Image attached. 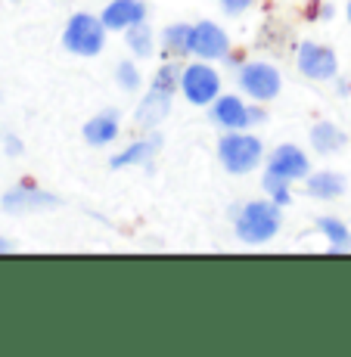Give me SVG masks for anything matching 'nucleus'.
I'll list each match as a JSON object with an SVG mask.
<instances>
[{"label": "nucleus", "instance_id": "nucleus-1", "mask_svg": "<svg viewBox=\"0 0 351 357\" xmlns=\"http://www.w3.org/2000/svg\"><path fill=\"white\" fill-rule=\"evenodd\" d=\"M280 230L277 202H249L237 218V233L246 243H264Z\"/></svg>", "mask_w": 351, "mask_h": 357}, {"label": "nucleus", "instance_id": "nucleus-2", "mask_svg": "<svg viewBox=\"0 0 351 357\" xmlns=\"http://www.w3.org/2000/svg\"><path fill=\"white\" fill-rule=\"evenodd\" d=\"M66 50L78 53V56H96L106 44V34H103L100 19L87 16V13H78V16L68 19L66 34H63Z\"/></svg>", "mask_w": 351, "mask_h": 357}, {"label": "nucleus", "instance_id": "nucleus-3", "mask_svg": "<svg viewBox=\"0 0 351 357\" xmlns=\"http://www.w3.org/2000/svg\"><path fill=\"white\" fill-rule=\"evenodd\" d=\"M218 155H221L224 168L233 174H249L261 162V140L249 134H227L218 143Z\"/></svg>", "mask_w": 351, "mask_h": 357}, {"label": "nucleus", "instance_id": "nucleus-4", "mask_svg": "<svg viewBox=\"0 0 351 357\" xmlns=\"http://www.w3.org/2000/svg\"><path fill=\"white\" fill-rule=\"evenodd\" d=\"M181 87H184V93H187V100L193 106H205V102H211L218 97L221 81H218V75L211 72L209 66H190L181 78Z\"/></svg>", "mask_w": 351, "mask_h": 357}, {"label": "nucleus", "instance_id": "nucleus-5", "mask_svg": "<svg viewBox=\"0 0 351 357\" xmlns=\"http://www.w3.org/2000/svg\"><path fill=\"white\" fill-rule=\"evenodd\" d=\"M239 81H243V91L255 100H271L280 93V72L274 66H264V63L246 66Z\"/></svg>", "mask_w": 351, "mask_h": 357}, {"label": "nucleus", "instance_id": "nucleus-6", "mask_svg": "<svg viewBox=\"0 0 351 357\" xmlns=\"http://www.w3.org/2000/svg\"><path fill=\"white\" fill-rule=\"evenodd\" d=\"M299 68L314 81H327L336 75V53L320 44H301L299 47Z\"/></svg>", "mask_w": 351, "mask_h": 357}, {"label": "nucleus", "instance_id": "nucleus-7", "mask_svg": "<svg viewBox=\"0 0 351 357\" xmlns=\"http://www.w3.org/2000/svg\"><path fill=\"white\" fill-rule=\"evenodd\" d=\"M190 50L202 59H218L227 53V34L215 22H199V25H193Z\"/></svg>", "mask_w": 351, "mask_h": 357}, {"label": "nucleus", "instance_id": "nucleus-8", "mask_svg": "<svg viewBox=\"0 0 351 357\" xmlns=\"http://www.w3.org/2000/svg\"><path fill=\"white\" fill-rule=\"evenodd\" d=\"M267 171H274V174L286 177V181H299V177L308 174V159L305 153H301L299 146H277L271 155V162H267Z\"/></svg>", "mask_w": 351, "mask_h": 357}, {"label": "nucleus", "instance_id": "nucleus-9", "mask_svg": "<svg viewBox=\"0 0 351 357\" xmlns=\"http://www.w3.org/2000/svg\"><path fill=\"white\" fill-rule=\"evenodd\" d=\"M53 205H59V196H50L34 187H16L3 196L6 211H44V208H53Z\"/></svg>", "mask_w": 351, "mask_h": 357}, {"label": "nucleus", "instance_id": "nucleus-10", "mask_svg": "<svg viewBox=\"0 0 351 357\" xmlns=\"http://www.w3.org/2000/svg\"><path fill=\"white\" fill-rule=\"evenodd\" d=\"M147 16V6L140 0H112V3L103 10V25L106 29H130V25L143 22Z\"/></svg>", "mask_w": 351, "mask_h": 357}, {"label": "nucleus", "instance_id": "nucleus-11", "mask_svg": "<svg viewBox=\"0 0 351 357\" xmlns=\"http://www.w3.org/2000/svg\"><path fill=\"white\" fill-rule=\"evenodd\" d=\"M171 97H174V93L159 91V87H149V93H147V97H143L140 109H137V125H143V128H153V125H159L162 119H168Z\"/></svg>", "mask_w": 351, "mask_h": 357}, {"label": "nucleus", "instance_id": "nucleus-12", "mask_svg": "<svg viewBox=\"0 0 351 357\" xmlns=\"http://www.w3.org/2000/svg\"><path fill=\"white\" fill-rule=\"evenodd\" d=\"M211 115H215V121L224 128H246L249 121H255V112H249L237 97H221L215 102V112Z\"/></svg>", "mask_w": 351, "mask_h": 357}, {"label": "nucleus", "instance_id": "nucleus-13", "mask_svg": "<svg viewBox=\"0 0 351 357\" xmlns=\"http://www.w3.org/2000/svg\"><path fill=\"white\" fill-rule=\"evenodd\" d=\"M115 134H119V112H112V109L96 115V119H91L84 125V140L91 146H103V143L115 140Z\"/></svg>", "mask_w": 351, "mask_h": 357}, {"label": "nucleus", "instance_id": "nucleus-14", "mask_svg": "<svg viewBox=\"0 0 351 357\" xmlns=\"http://www.w3.org/2000/svg\"><path fill=\"white\" fill-rule=\"evenodd\" d=\"M345 187L348 181L342 174H336V171H320V174L308 177V193L314 199H336L345 193Z\"/></svg>", "mask_w": 351, "mask_h": 357}, {"label": "nucleus", "instance_id": "nucleus-15", "mask_svg": "<svg viewBox=\"0 0 351 357\" xmlns=\"http://www.w3.org/2000/svg\"><path fill=\"white\" fill-rule=\"evenodd\" d=\"M311 143H314V149H318V153L327 155V153H336V149L345 146V134H342L336 125H327V121H323V125H314Z\"/></svg>", "mask_w": 351, "mask_h": 357}, {"label": "nucleus", "instance_id": "nucleus-16", "mask_svg": "<svg viewBox=\"0 0 351 357\" xmlns=\"http://www.w3.org/2000/svg\"><path fill=\"white\" fill-rule=\"evenodd\" d=\"M159 137H153V140H140V143H134L130 149H125L121 155H115L112 162V168H125V165H140V162H147V159H153V153L159 149Z\"/></svg>", "mask_w": 351, "mask_h": 357}, {"label": "nucleus", "instance_id": "nucleus-17", "mask_svg": "<svg viewBox=\"0 0 351 357\" xmlns=\"http://www.w3.org/2000/svg\"><path fill=\"white\" fill-rule=\"evenodd\" d=\"M128 44H130V50H134L137 56H149V53H153V31H149V25H143V22L130 25L128 29Z\"/></svg>", "mask_w": 351, "mask_h": 357}, {"label": "nucleus", "instance_id": "nucleus-18", "mask_svg": "<svg viewBox=\"0 0 351 357\" xmlns=\"http://www.w3.org/2000/svg\"><path fill=\"white\" fill-rule=\"evenodd\" d=\"M318 227H320L323 233H327V239H329V243H333V249H348V245H351L345 224H342V221H336V218H320V221H318Z\"/></svg>", "mask_w": 351, "mask_h": 357}, {"label": "nucleus", "instance_id": "nucleus-19", "mask_svg": "<svg viewBox=\"0 0 351 357\" xmlns=\"http://www.w3.org/2000/svg\"><path fill=\"white\" fill-rule=\"evenodd\" d=\"M190 34H193L190 25H171V29L165 31V47L174 50V53H187L190 50Z\"/></svg>", "mask_w": 351, "mask_h": 357}, {"label": "nucleus", "instance_id": "nucleus-20", "mask_svg": "<svg viewBox=\"0 0 351 357\" xmlns=\"http://www.w3.org/2000/svg\"><path fill=\"white\" fill-rule=\"evenodd\" d=\"M264 190H267V196H271L277 205H286V202H289L286 177H280V174H274V171H267V174H264Z\"/></svg>", "mask_w": 351, "mask_h": 357}, {"label": "nucleus", "instance_id": "nucleus-21", "mask_svg": "<svg viewBox=\"0 0 351 357\" xmlns=\"http://www.w3.org/2000/svg\"><path fill=\"white\" fill-rule=\"evenodd\" d=\"M153 87L174 93V87H177V68L174 66H162L159 72H156V78H153Z\"/></svg>", "mask_w": 351, "mask_h": 357}, {"label": "nucleus", "instance_id": "nucleus-22", "mask_svg": "<svg viewBox=\"0 0 351 357\" xmlns=\"http://www.w3.org/2000/svg\"><path fill=\"white\" fill-rule=\"evenodd\" d=\"M115 78H119V84L125 87V91H134V87L140 84V75H137L134 63H121L119 68H115Z\"/></svg>", "mask_w": 351, "mask_h": 357}, {"label": "nucleus", "instance_id": "nucleus-23", "mask_svg": "<svg viewBox=\"0 0 351 357\" xmlns=\"http://www.w3.org/2000/svg\"><path fill=\"white\" fill-rule=\"evenodd\" d=\"M249 3H252V0H224V10L237 16V13H243L246 6H249Z\"/></svg>", "mask_w": 351, "mask_h": 357}, {"label": "nucleus", "instance_id": "nucleus-24", "mask_svg": "<svg viewBox=\"0 0 351 357\" xmlns=\"http://www.w3.org/2000/svg\"><path fill=\"white\" fill-rule=\"evenodd\" d=\"M6 149H10V153H19V149H22V146H19V140H16V137H6Z\"/></svg>", "mask_w": 351, "mask_h": 357}, {"label": "nucleus", "instance_id": "nucleus-25", "mask_svg": "<svg viewBox=\"0 0 351 357\" xmlns=\"http://www.w3.org/2000/svg\"><path fill=\"white\" fill-rule=\"evenodd\" d=\"M6 249H10V243H3V239H0V252H6Z\"/></svg>", "mask_w": 351, "mask_h": 357}, {"label": "nucleus", "instance_id": "nucleus-26", "mask_svg": "<svg viewBox=\"0 0 351 357\" xmlns=\"http://www.w3.org/2000/svg\"><path fill=\"white\" fill-rule=\"evenodd\" d=\"M348 22H351V0H348Z\"/></svg>", "mask_w": 351, "mask_h": 357}]
</instances>
